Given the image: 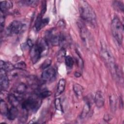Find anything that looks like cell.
<instances>
[{"instance_id":"16","label":"cell","mask_w":124,"mask_h":124,"mask_svg":"<svg viewBox=\"0 0 124 124\" xmlns=\"http://www.w3.org/2000/svg\"><path fill=\"white\" fill-rule=\"evenodd\" d=\"M27 90V86L24 83H18L15 88V92L19 94L24 93Z\"/></svg>"},{"instance_id":"29","label":"cell","mask_w":124,"mask_h":124,"mask_svg":"<svg viewBox=\"0 0 124 124\" xmlns=\"http://www.w3.org/2000/svg\"><path fill=\"white\" fill-rule=\"evenodd\" d=\"M14 67H15V68L16 69L24 70L26 67V65L24 62L21 61L15 64L14 65Z\"/></svg>"},{"instance_id":"27","label":"cell","mask_w":124,"mask_h":124,"mask_svg":"<svg viewBox=\"0 0 124 124\" xmlns=\"http://www.w3.org/2000/svg\"><path fill=\"white\" fill-rule=\"evenodd\" d=\"M51 93H52L51 92L48 91V90H46V91H44L42 92H40L39 93H38V94L37 95V96L38 97H39L41 99L45 98L48 97V96L51 95Z\"/></svg>"},{"instance_id":"34","label":"cell","mask_w":124,"mask_h":124,"mask_svg":"<svg viewBox=\"0 0 124 124\" xmlns=\"http://www.w3.org/2000/svg\"><path fill=\"white\" fill-rule=\"evenodd\" d=\"M4 23H5V17L4 15H2V13H0V31H2L4 26Z\"/></svg>"},{"instance_id":"18","label":"cell","mask_w":124,"mask_h":124,"mask_svg":"<svg viewBox=\"0 0 124 124\" xmlns=\"http://www.w3.org/2000/svg\"><path fill=\"white\" fill-rule=\"evenodd\" d=\"M13 6L12 2H11L10 1H2L0 2V11L2 13L5 12L11 8Z\"/></svg>"},{"instance_id":"32","label":"cell","mask_w":124,"mask_h":124,"mask_svg":"<svg viewBox=\"0 0 124 124\" xmlns=\"http://www.w3.org/2000/svg\"><path fill=\"white\" fill-rule=\"evenodd\" d=\"M46 11V0H43L42 1L41 13L40 14V15L42 16L45 14Z\"/></svg>"},{"instance_id":"5","label":"cell","mask_w":124,"mask_h":124,"mask_svg":"<svg viewBox=\"0 0 124 124\" xmlns=\"http://www.w3.org/2000/svg\"><path fill=\"white\" fill-rule=\"evenodd\" d=\"M41 98L37 97H30L24 100L22 104V108L27 111H36L41 104Z\"/></svg>"},{"instance_id":"3","label":"cell","mask_w":124,"mask_h":124,"mask_svg":"<svg viewBox=\"0 0 124 124\" xmlns=\"http://www.w3.org/2000/svg\"><path fill=\"white\" fill-rule=\"evenodd\" d=\"M101 55L105 63L108 67L111 73L116 76L117 68L115 63L114 58L106 46V44H102L101 49Z\"/></svg>"},{"instance_id":"30","label":"cell","mask_w":124,"mask_h":124,"mask_svg":"<svg viewBox=\"0 0 124 124\" xmlns=\"http://www.w3.org/2000/svg\"><path fill=\"white\" fill-rule=\"evenodd\" d=\"M28 81L32 86H37L38 85V84H39V81L35 77L30 78Z\"/></svg>"},{"instance_id":"25","label":"cell","mask_w":124,"mask_h":124,"mask_svg":"<svg viewBox=\"0 0 124 124\" xmlns=\"http://www.w3.org/2000/svg\"><path fill=\"white\" fill-rule=\"evenodd\" d=\"M21 2H22V4L24 5L30 6L31 7H35L38 4V3L39 2L38 0H22L20 1Z\"/></svg>"},{"instance_id":"23","label":"cell","mask_w":124,"mask_h":124,"mask_svg":"<svg viewBox=\"0 0 124 124\" xmlns=\"http://www.w3.org/2000/svg\"><path fill=\"white\" fill-rule=\"evenodd\" d=\"M109 104L111 111H115L116 109L117 99L116 96L113 94H112L109 96Z\"/></svg>"},{"instance_id":"31","label":"cell","mask_w":124,"mask_h":124,"mask_svg":"<svg viewBox=\"0 0 124 124\" xmlns=\"http://www.w3.org/2000/svg\"><path fill=\"white\" fill-rule=\"evenodd\" d=\"M51 60L50 59H47L44 62L42 63V65H41V68L42 69H46V68H47L51 64Z\"/></svg>"},{"instance_id":"12","label":"cell","mask_w":124,"mask_h":124,"mask_svg":"<svg viewBox=\"0 0 124 124\" xmlns=\"http://www.w3.org/2000/svg\"><path fill=\"white\" fill-rule=\"evenodd\" d=\"M94 100L95 104L97 108H100L104 106L105 103V98L104 94L101 91H98L96 93Z\"/></svg>"},{"instance_id":"33","label":"cell","mask_w":124,"mask_h":124,"mask_svg":"<svg viewBox=\"0 0 124 124\" xmlns=\"http://www.w3.org/2000/svg\"><path fill=\"white\" fill-rule=\"evenodd\" d=\"M24 112L22 114V115L20 116V118H19V121L21 123H25L27 120L28 119V113H27L28 111L26 110H24Z\"/></svg>"},{"instance_id":"1","label":"cell","mask_w":124,"mask_h":124,"mask_svg":"<svg viewBox=\"0 0 124 124\" xmlns=\"http://www.w3.org/2000/svg\"><path fill=\"white\" fill-rule=\"evenodd\" d=\"M78 10L81 18L93 26L96 24L95 13L92 7L85 0H80L79 2Z\"/></svg>"},{"instance_id":"2","label":"cell","mask_w":124,"mask_h":124,"mask_svg":"<svg viewBox=\"0 0 124 124\" xmlns=\"http://www.w3.org/2000/svg\"><path fill=\"white\" fill-rule=\"evenodd\" d=\"M48 50V43L46 39H41L31 48L30 58L33 63H36L42 55L47 53Z\"/></svg>"},{"instance_id":"26","label":"cell","mask_w":124,"mask_h":124,"mask_svg":"<svg viewBox=\"0 0 124 124\" xmlns=\"http://www.w3.org/2000/svg\"><path fill=\"white\" fill-rule=\"evenodd\" d=\"M65 63L66 66L68 68H72L74 64V60L70 56H66L64 59Z\"/></svg>"},{"instance_id":"19","label":"cell","mask_w":124,"mask_h":124,"mask_svg":"<svg viewBox=\"0 0 124 124\" xmlns=\"http://www.w3.org/2000/svg\"><path fill=\"white\" fill-rule=\"evenodd\" d=\"M90 109H91L90 102L89 101L86 102L83 108V109H82L81 115H80L81 118L83 119V118H85L87 116V115L88 114V113H89Z\"/></svg>"},{"instance_id":"35","label":"cell","mask_w":124,"mask_h":124,"mask_svg":"<svg viewBox=\"0 0 124 124\" xmlns=\"http://www.w3.org/2000/svg\"><path fill=\"white\" fill-rule=\"evenodd\" d=\"M27 46H28L29 47L31 48V47L33 46V43H32V40H31V39H28L27 40Z\"/></svg>"},{"instance_id":"11","label":"cell","mask_w":124,"mask_h":124,"mask_svg":"<svg viewBox=\"0 0 124 124\" xmlns=\"http://www.w3.org/2000/svg\"><path fill=\"white\" fill-rule=\"evenodd\" d=\"M49 21V20L48 18H45L43 19L42 16L40 15V14L38 15L35 24V27L36 31H38L40 30L41 29L47 25Z\"/></svg>"},{"instance_id":"24","label":"cell","mask_w":124,"mask_h":124,"mask_svg":"<svg viewBox=\"0 0 124 124\" xmlns=\"http://www.w3.org/2000/svg\"><path fill=\"white\" fill-rule=\"evenodd\" d=\"M114 9H115L117 11H121L122 12H124V4L122 1H118V0H115L112 3Z\"/></svg>"},{"instance_id":"22","label":"cell","mask_w":124,"mask_h":124,"mask_svg":"<svg viewBox=\"0 0 124 124\" xmlns=\"http://www.w3.org/2000/svg\"><path fill=\"white\" fill-rule=\"evenodd\" d=\"M8 110V107L6 102L1 99L0 102V111L1 114L3 115H6Z\"/></svg>"},{"instance_id":"8","label":"cell","mask_w":124,"mask_h":124,"mask_svg":"<svg viewBox=\"0 0 124 124\" xmlns=\"http://www.w3.org/2000/svg\"><path fill=\"white\" fill-rule=\"evenodd\" d=\"M60 33L58 34L54 31L50 30L46 32V41L50 43L53 46H58L60 44Z\"/></svg>"},{"instance_id":"36","label":"cell","mask_w":124,"mask_h":124,"mask_svg":"<svg viewBox=\"0 0 124 124\" xmlns=\"http://www.w3.org/2000/svg\"><path fill=\"white\" fill-rule=\"evenodd\" d=\"M75 76L76 77L78 78V77H79L81 76V74H80L79 73H78V72H76V73H75Z\"/></svg>"},{"instance_id":"15","label":"cell","mask_w":124,"mask_h":124,"mask_svg":"<svg viewBox=\"0 0 124 124\" xmlns=\"http://www.w3.org/2000/svg\"><path fill=\"white\" fill-rule=\"evenodd\" d=\"M8 101L12 106L17 107L20 103V99L14 94L11 93L9 94L8 96Z\"/></svg>"},{"instance_id":"9","label":"cell","mask_w":124,"mask_h":124,"mask_svg":"<svg viewBox=\"0 0 124 124\" xmlns=\"http://www.w3.org/2000/svg\"><path fill=\"white\" fill-rule=\"evenodd\" d=\"M56 75V72L54 68H47L42 72L41 78L45 81H49L55 77Z\"/></svg>"},{"instance_id":"28","label":"cell","mask_w":124,"mask_h":124,"mask_svg":"<svg viewBox=\"0 0 124 124\" xmlns=\"http://www.w3.org/2000/svg\"><path fill=\"white\" fill-rule=\"evenodd\" d=\"M54 105H55V108H56L57 110L61 111H62V105L60 99L59 98H57L55 99L54 101Z\"/></svg>"},{"instance_id":"17","label":"cell","mask_w":124,"mask_h":124,"mask_svg":"<svg viewBox=\"0 0 124 124\" xmlns=\"http://www.w3.org/2000/svg\"><path fill=\"white\" fill-rule=\"evenodd\" d=\"M15 68L14 65L9 62L0 61V69H2L6 72H10Z\"/></svg>"},{"instance_id":"7","label":"cell","mask_w":124,"mask_h":124,"mask_svg":"<svg viewBox=\"0 0 124 124\" xmlns=\"http://www.w3.org/2000/svg\"><path fill=\"white\" fill-rule=\"evenodd\" d=\"M78 27L81 39L85 46L86 45L87 47H89L90 45V37L87 29L84 23L81 21L78 22Z\"/></svg>"},{"instance_id":"10","label":"cell","mask_w":124,"mask_h":124,"mask_svg":"<svg viewBox=\"0 0 124 124\" xmlns=\"http://www.w3.org/2000/svg\"><path fill=\"white\" fill-rule=\"evenodd\" d=\"M0 85L1 91L6 90L9 85V80L7 72L2 69L0 71Z\"/></svg>"},{"instance_id":"20","label":"cell","mask_w":124,"mask_h":124,"mask_svg":"<svg viewBox=\"0 0 124 124\" xmlns=\"http://www.w3.org/2000/svg\"><path fill=\"white\" fill-rule=\"evenodd\" d=\"M73 89L77 96L79 97L82 95L83 92V88L80 84L78 83L74 84L73 86Z\"/></svg>"},{"instance_id":"6","label":"cell","mask_w":124,"mask_h":124,"mask_svg":"<svg viewBox=\"0 0 124 124\" xmlns=\"http://www.w3.org/2000/svg\"><path fill=\"white\" fill-rule=\"evenodd\" d=\"M26 25L17 20L12 21L7 28V33L9 35H17L23 32Z\"/></svg>"},{"instance_id":"21","label":"cell","mask_w":124,"mask_h":124,"mask_svg":"<svg viewBox=\"0 0 124 124\" xmlns=\"http://www.w3.org/2000/svg\"><path fill=\"white\" fill-rule=\"evenodd\" d=\"M66 51L64 47H62L58 52L57 58L58 61L59 62H62L63 61V60L65 59L66 57Z\"/></svg>"},{"instance_id":"14","label":"cell","mask_w":124,"mask_h":124,"mask_svg":"<svg viewBox=\"0 0 124 124\" xmlns=\"http://www.w3.org/2000/svg\"><path fill=\"white\" fill-rule=\"evenodd\" d=\"M66 81L64 78H61L59 80L58 83V86L57 88L56 96H59L64 91L65 87Z\"/></svg>"},{"instance_id":"4","label":"cell","mask_w":124,"mask_h":124,"mask_svg":"<svg viewBox=\"0 0 124 124\" xmlns=\"http://www.w3.org/2000/svg\"><path fill=\"white\" fill-rule=\"evenodd\" d=\"M111 30L112 35L116 41L119 45H121L123 40L124 28L121 21L117 16L114 17L112 20Z\"/></svg>"},{"instance_id":"13","label":"cell","mask_w":124,"mask_h":124,"mask_svg":"<svg viewBox=\"0 0 124 124\" xmlns=\"http://www.w3.org/2000/svg\"><path fill=\"white\" fill-rule=\"evenodd\" d=\"M18 113L19 111L17 108L16 107L12 106V107L9 109L6 116L9 120L12 121L15 120L17 117Z\"/></svg>"}]
</instances>
